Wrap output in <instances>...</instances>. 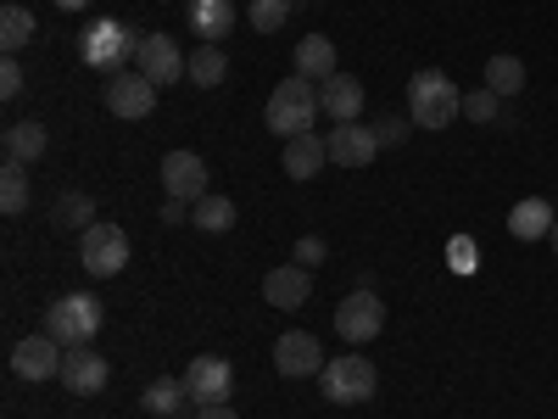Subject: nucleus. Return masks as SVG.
Listing matches in <instances>:
<instances>
[{"label": "nucleus", "instance_id": "4", "mask_svg": "<svg viewBox=\"0 0 558 419\" xmlns=\"http://www.w3.org/2000/svg\"><path fill=\"white\" fill-rule=\"evenodd\" d=\"M318 386H324V397H330V403H368V397H375V386H380V375H375V363H368V358L347 352L336 363H324Z\"/></svg>", "mask_w": 558, "mask_h": 419}, {"label": "nucleus", "instance_id": "18", "mask_svg": "<svg viewBox=\"0 0 558 419\" xmlns=\"http://www.w3.org/2000/svg\"><path fill=\"white\" fill-rule=\"evenodd\" d=\"M553 224H558V213L542 196H525L514 213H508V236L514 241H542V236H553Z\"/></svg>", "mask_w": 558, "mask_h": 419}, {"label": "nucleus", "instance_id": "20", "mask_svg": "<svg viewBox=\"0 0 558 419\" xmlns=\"http://www.w3.org/2000/svg\"><path fill=\"white\" fill-rule=\"evenodd\" d=\"M235 0H191V28L207 39V45H218L229 28H235Z\"/></svg>", "mask_w": 558, "mask_h": 419}, {"label": "nucleus", "instance_id": "36", "mask_svg": "<svg viewBox=\"0 0 558 419\" xmlns=\"http://www.w3.org/2000/svg\"><path fill=\"white\" fill-rule=\"evenodd\" d=\"M184 218H191V213H184V202H168L162 207V224H184Z\"/></svg>", "mask_w": 558, "mask_h": 419}, {"label": "nucleus", "instance_id": "6", "mask_svg": "<svg viewBox=\"0 0 558 419\" xmlns=\"http://www.w3.org/2000/svg\"><path fill=\"white\" fill-rule=\"evenodd\" d=\"M140 39H146V34H134L123 23H96V28L84 34V62L101 68V73H118L123 62L140 57Z\"/></svg>", "mask_w": 558, "mask_h": 419}, {"label": "nucleus", "instance_id": "29", "mask_svg": "<svg viewBox=\"0 0 558 419\" xmlns=\"http://www.w3.org/2000/svg\"><path fill=\"white\" fill-rule=\"evenodd\" d=\"M291 7H296V0H252L246 17H252V28H257V34H274V28H286Z\"/></svg>", "mask_w": 558, "mask_h": 419}, {"label": "nucleus", "instance_id": "9", "mask_svg": "<svg viewBox=\"0 0 558 419\" xmlns=\"http://www.w3.org/2000/svg\"><path fill=\"white\" fill-rule=\"evenodd\" d=\"M151 107H157V84L146 79V73H112L107 79V112H118L123 123H134V118H151Z\"/></svg>", "mask_w": 558, "mask_h": 419}, {"label": "nucleus", "instance_id": "30", "mask_svg": "<svg viewBox=\"0 0 558 419\" xmlns=\"http://www.w3.org/2000/svg\"><path fill=\"white\" fill-rule=\"evenodd\" d=\"M463 118H470V123H497L502 118V96H497V89H470V96H463Z\"/></svg>", "mask_w": 558, "mask_h": 419}, {"label": "nucleus", "instance_id": "15", "mask_svg": "<svg viewBox=\"0 0 558 419\" xmlns=\"http://www.w3.org/2000/svg\"><path fill=\"white\" fill-rule=\"evenodd\" d=\"M274 369H279V375H291V381L324 375V347L307 331H286V336L274 342Z\"/></svg>", "mask_w": 558, "mask_h": 419}, {"label": "nucleus", "instance_id": "31", "mask_svg": "<svg viewBox=\"0 0 558 419\" xmlns=\"http://www.w3.org/2000/svg\"><path fill=\"white\" fill-rule=\"evenodd\" d=\"M57 224L62 229H89V224H96V202H89V196H62L57 202Z\"/></svg>", "mask_w": 558, "mask_h": 419}, {"label": "nucleus", "instance_id": "13", "mask_svg": "<svg viewBox=\"0 0 558 419\" xmlns=\"http://www.w3.org/2000/svg\"><path fill=\"white\" fill-rule=\"evenodd\" d=\"M324 146H330V163L336 168H368V163L380 157V134L368 129V123H336Z\"/></svg>", "mask_w": 558, "mask_h": 419}, {"label": "nucleus", "instance_id": "3", "mask_svg": "<svg viewBox=\"0 0 558 419\" xmlns=\"http://www.w3.org/2000/svg\"><path fill=\"white\" fill-rule=\"evenodd\" d=\"M101 297L89 291H73V297H57L51 308H45V336L62 342V347H89L101 336Z\"/></svg>", "mask_w": 558, "mask_h": 419}, {"label": "nucleus", "instance_id": "37", "mask_svg": "<svg viewBox=\"0 0 558 419\" xmlns=\"http://www.w3.org/2000/svg\"><path fill=\"white\" fill-rule=\"evenodd\" d=\"M57 7H62V12H78V7H89V0H57Z\"/></svg>", "mask_w": 558, "mask_h": 419}, {"label": "nucleus", "instance_id": "28", "mask_svg": "<svg viewBox=\"0 0 558 419\" xmlns=\"http://www.w3.org/2000/svg\"><path fill=\"white\" fill-rule=\"evenodd\" d=\"M223 73H229V57L218 51V45H202V51L191 57V79H196L202 89H213V84H223Z\"/></svg>", "mask_w": 558, "mask_h": 419}, {"label": "nucleus", "instance_id": "32", "mask_svg": "<svg viewBox=\"0 0 558 419\" xmlns=\"http://www.w3.org/2000/svg\"><path fill=\"white\" fill-rule=\"evenodd\" d=\"M0 96H7V101H17V96H23V62H17V57L0 62Z\"/></svg>", "mask_w": 558, "mask_h": 419}, {"label": "nucleus", "instance_id": "1", "mask_svg": "<svg viewBox=\"0 0 558 419\" xmlns=\"http://www.w3.org/2000/svg\"><path fill=\"white\" fill-rule=\"evenodd\" d=\"M458 118H463V89H458L447 73L425 68V73L408 79V123H418V129H447V123H458Z\"/></svg>", "mask_w": 558, "mask_h": 419}, {"label": "nucleus", "instance_id": "17", "mask_svg": "<svg viewBox=\"0 0 558 419\" xmlns=\"http://www.w3.org/2000/svg\"><path fill=\"white\" fill-rule=\"evenodd\" d=\"M263 297H268L274 308H302V302L313 297V279H307L302 263H286V268H274V274L263 279Z\"/></svg>", "mask_w": 558, "mask_h": 419}, {"label": "nucleus", "instance_id": "26", "mask_svg": "<svg viewBox=\"0 0 558 419\" xmlns=\"http://www.w3.org/2000/svg\"><path fill=\"white\" fill-rule=\"evenodd\" d=\"M0 213H28V173H23V163H12L7 157V168H0Z\"/></svg>", "mask_w": 558, "mask_h": 419}, {"label": "nucleus", "instance_id": "38", "mask_svg": "<svg viewBox=\"0 0 558 419\" xmlns=\"http://www.w3.org/2000/svg\"><path fill=\"white\" fill-rule=\"evenodd\" d=\"M547 241H553V252H558V224H553V236H547Z\"/></svg>", "mask_w": 558, "mask_h": 419}, {"label": "nucleus", "instance_id": "7", "mask_svg": "<svg viewBox=\"0 0 558 419\" xmlns=\"http://www.w3.org/2000/svg\"><path fill=\"white\" fill-rule=\"evenodd\" d=\"M336 331H341V342H352V347L375 342V336L386 331V302L368 291V286L352 291V297H341V308H336Z\"/></svg>", "mask_w": 558, "mask_h": 419}, {"label": "nucleus", "instance_id": "27", "mask_svg": "<svg viewBox=\"0 0 558 419\" xmlns=\"http://www.w3.org/2000/svg\"><path fill=\"white\" fill-rule=\"evenodd\" d=\"M486 89H497V96H520L525 89V62L520 57H492L486 62Z\"/></svg>", "mask_w": 558, "mask_h": 419}, {"label": "nucleus", "instance_id": "25", "mask_svg": "<svg viewBox=\"0 0 558 419\" xmlns=\"http://www.w3.org/2000/svg\"><path fill=\"white\" fill-rule=\"evenodd\" d=\"M191 224L196 229H207V236H223V229H235V202H229V196H202L196 202V213H191Z\"/></svg>", "mask_w": 558, "mask_h": 419}, {"label": "nucleus", "instance_id": "10", "mask_svg": "<svg viewBox=\"0 0 558 419\" xmlns=\"http://www.w3.org/2000/svg\"><path fill=\"white\" fill-rule=\"evenodd\" d=\"M134 73H146V79L162 89V84H173L179 73H191V57L173 45V34H146V39H140V57H134Z\"/></svg>", "mask_w": 558, "mask_h": 419}, {"label": "nucleus", "instance_id": "19", "mask_svg": "<svg viewBox=\"0 0 558 419\" xmlns=\"http://www.w3.org/2000/svg\"><path fill=\"white\" fill-rule=\"evenodd\" d=\"M324 163H330V146H324V140H318L313 129L286 140V173H291V179H313Z\"/></svg>", "mask_w": 558, "mask_h": 419}, {"label": "nucleus", "instance_id": "33", "mask_svg": "<svg viewBox=\"0 0 558 419\" xmlns=\"http://www.w3.org/2000/svg\"><path fill=\"white\" fill-rule=\"evenodd\" d=\"M296 263H302V268H318V263H324V241H318V236H302V241H296Z\"/></svg>", "mask_w": 558, "mask_h": 419}, {"label": "nucleus", "instance_id": "2", "mask_svg": "<svg viewBox=\"0 0 558 419\" xmlns=\"http://www.w3.org/2000/svg\"><path fill=\"white\" fill-rule=\"evenodd\" d=\"M324 107H318V84L313 79H279L274 84V96H268V107H263V123L274 129V134H307L313 129V118H318Z\"/></svg>", "mask_w": 558, "mask_h": 419}, {"label": "nucleus", "instance_id": "11", "mask_svg": "<svg viewBox=\"0 0 558 419\" xmlns=\"http://www.w3.org/2000/svg\"><path fill=\"white\" fill-rule=\"evenodd\" d=\"M62 358H68L62 342H51V336H23V342L12 347V375H17V381H51V375H62Z\"/></svg>", "mask_w": 558, "mask_h": 419}, {"label": "nucleus", "instance_id": "21", "mask_svg": "<svg viewBox=\"0 0 558 419\" xmlns=\"http://www.w3.org/2000/svg\"><path fill=\"white\" fill-rule=\"evenodd\" d=\"M296 73L313 79V84H324L330 73H341V68H336V45L324 39V34H307V39L296 45Z\"/></svg>", "mask_w": 558, "mask_h": 419}, {"label": "nucleus", "instance_id": "5", "mask_svg": "<svg viewBox=\"0 0 558 419\" xmlns=\"http://www.w3.org/2000/svg\"><path fill=\"white\" fill-rule=\"evenodd\" d=\"M78 263H84V274H96V279L123 274V263H129V236H123V224H89L84 241H78Z\"/></svg>", "mask_w": 558, "mask_h": 419}, {"label": "nucleus", "instance_id": "16", "mask_svg": "<svg viewBox=\"0 0 558 419\" xmlns=\"http://www.w3.org/2000/svg\"><path fill=\"white\" fill-rule=\"evenodd\" d=\"M318 107H324V118H330V123H357V112H363V79L330 73V79L318 84Z\"/></svg>", "mask_w": 558, "mask_h": 419}, {"label": "nucleus", "instance_id": "23", "mask_svg": "<svg viewBox=\"0 0 558 419\" xmlns=\"http://www.w3.org/2000/svg\"><path fill=\"white\" fill-rule=\"evenodd\" d=\"M184 397H191V392H184V375L173 381V375H162V381H151L146 392H140V408H146V414H162V419H173L179 408H184Z\"/></svg>", "mask_w": 558, "mask_h": 419}, {"label": "nucleus", "instance_id": "12", "mask_svg": "<svg viewBox=\"0 0 558 419\" xmlns=\"http://www.w3.org/2000/svg\"><path fill=\"white\" fill-rule=\"evenodd\" d=\"M57 381H62L68 392H78V397H96V392H107V381H112V363H107L96 347H68Z\"/></svg>", "mask_w": 558, "mask_h": 419}, {"label": "nucleus", "instance_id": "8", "mask_svg": "<svg viewBox=\"0 0 558 419\" xmlns=\"http://www.w3.org/2000/svg\"><path fill=\"white\" fill-rule=\"evenodd\" d=\"M184 392H191L196 408H218V403H229V392H235V369H229V358L202 352V358H191V369H184Z\"/></svg>", "mask_w": 558, "mask_h": 419}, {"label": "nucleus", "instance_id": "14", "mask_svg": "<svg viewBox=\"0 0 558 419\" xmlns=\"http://www.w3.org/2000/svg\"><path fill=\"white\" fill-rule=\"evenodd\" d=\"M162 191H168V202H202L207 196V163L196 152H168L162 157Z\"/></svg>", "mask_w": 558, "mask_h": 419}, {"label": "nucleus", "instance_id": "22", "mask_svg": "<svg viewBox=\"0 0 558 419\" xmlns=\"http://www.w3.org/2000/svg\"><path fill=\"white\" fill-rule=\"evenodd\" d=\"M45 146H51V134H45V123L23 118V123H7V157L12 163H39Z\"/></svg>", "mask_w": 558, "mask_h": 419}, {"label": "nucleus", "instance_id": "35", "mask_svg": "<svg viewBox=\"0 0 558 419\" xmlns=\"http://www.w3.org/2000/svg\"><path fill=\"white\" fill-rule=\"evenodd\" d=\"M196 419H241V414H235V408H229V403H218V408H202Z\"/></svg>", "mask_w": 558, "mask_h": 419}, {"label": "nucleus", "instance_id": "34", "mask_svg": "<svg viewBox=\"0 0 558 419\" xmlns=\"http://www.w3.org/2000/svg\"><path fill=\"white\" fill-rule=\"evenodd\" d=\"M375 134H380V146H397V140L408 134V123H397V118H386V123H380Z\"/></svg>", "mask_w": 558, "mask_h": 419}, {"label": "nucleus", "instance_id": "24", "mask_svg": "<svg viewBox=\"0 0 558 419\" xmlns=\"http://www.w3.org/2000/svg\"><path fill=\"white\" fill-rule=\"evenodd\" d=\"M34 34H39V23H34L28 7H7V12H0V45H7V57H17L23 45H34Z\"/></svg>", "mask_w": 558, "mask_h": 419}]
</instances>
